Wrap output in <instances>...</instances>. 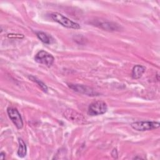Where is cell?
<instances>
[{
  "label": "cell",
  "mask_w": 160,
  "mask_h": 160,
  "mask_svg": "<svg viewBox=\"0 0 160 160\" xmlns=\"http://www.w3.org/2000/svg\"><path fill=\"white\" fill-rule=\"evenodd\" d=\"M96 26H99L102 29H106L107 31H119L120 27L118 24L116 23H112L109 22H98L96 24Z\"/></svg>",
  "instance_id": "obj_8"
},
{
  "label": "cell",
  "mask_w": 160,
  "mask_h": 160,
  "mask_svg": "<svg viewBox=\"0 0 160 160\" xmlns=\"http://www.w3.org/2000/svg\"><path fill=\"white\" fill-rule=\"evenodd\" d=\"M7 112L9 118L16 127L18 129H22L23 127V121L18 110L15 108L9 107L7 109Z\"/></svg>",
  "instance_id": "obj_6"
},
{
  "label": "cell",
  "mask_w": 160,
  "mask_h": 160,
  "mask_svg": "<svg viewBox=\"0 0 160 160\" xmlns=\"http://www.w3.org/2000/svg\"><path fill=\"white\" fill-rule=\"evenodd\" d=\"M69 88L76 92L84 94L88 96H96V94H98V93L96 91H94L93 89L84 85L70 84Z\"/></svg>",
  "instance_id": "obj_7"
},
{
  "label": "cell",
  "mask_w": 160,
  "mask_h": 160,
  "mask_svg": "<svg viewBox=\"0 0 160 160\" xmlns=\"http://www.w3.org/2000/svg\"><path fill=\"white\" fill-rule=\"evenodd\" d=\"M5 156H6V154L4 152H1L0 153V159H4L5 158Z\"/></svg>",
  "instance_id": "obj_15"
},
{
  "label": "cell",
  "mask_w": 160,
  "mask_h": 160,
  "mask_svg": "<svg viewBox=\"0 0 160 160\" xmlns=\"http://www.w3.org/2000/svg\"><path fill=\"white\" fill-rule=\"evenodd\" d=\"M63 116L68 121L74 123L84 124L86 122V119L82 114L72 109H66L63 112Z\"/></svg>",
  "instance_id": "obj_5"
},
{
  "label": "cell",
  "mask_w": 160,
  "mask_h": 160,
  "mask_svg": "<svg viewBox=\"0 0 160 160\" xmlns=\"http://www.w3.org/2000/svg\"><path fill=\"white\" fill-rule=\"evenodd\" d=\"M36 36L42 42L45 44H51L53 40L51 36L42 31L36 32Z\"/></svg>",
  "instance_id": "obj_11"
},
{
  "label": "cell",
  "mask_w": 160,
  "mask_h": 160,
  "mask_svg": "<svg viewBox=\"0 0 160 160\" xmlns=\"http://www.w3.org/2000/svg\"><path fill=\"white\" fill-rule=\"evenodd\" d=\"M111 155L112 156L115 158V159H117L118 158V151H117V149H114L112 152H111Z\"/></svg>",
  "instance_id": "obj_13"
},
{
  "label": "cell",
  "mask_w": 160,
  "mask_h": 160,
  "mask_svg": "<svg viewBox=\"0 0 160 160\" xmlns=\"http://www.w3.org/2000/svg\"><path fill=\"white\" fill-rule=\"evenodd\" d=\"M8 36L9 38H12V37L16 38V36H18V37H19V38H21V37L23 38V36H22L21 34H8Z\"/></svg>",
  "instance_id": "obj_14"
},
{
  "label": "cell",
  "mask_w": 160,
  "mask_h": 160,
  "mask_svg": "<svg viewBox=\"0 0 160 160\" xmlns=\"http://www.w3.org/2000/svg\"><path fill=\"white\" fill-rule=\"evenodd\" d=\"M29 78L31 79L32 81L36 82V83L38 84V86L40 87V88H41L44 92H46L48 91V87H47V86H46L43 82H42V81H40L39 79H38L36 78H35V77H34V76H29Z\"/></svg>",
  "instance_id": "obj_12"
},
{
  "label": "cell",
  "mask_w": 160,
  "mask_h": 160,
  "mask_svg": "<svg viewBox=\"0 0 160 160\" xmlns=\"http://www.w3.org/2000/svg\"><path fill=\"white\" fill-rule=\"evenodd\" d=\"M34 60L38 63L44 64L48 67H50L52 65L54 58L52 54L44 50H41L38 52L35 55Z\"/></svg>",
  "instance_id": "obj_4"
},
{
  "label": "cell",
  "mask_w": 160,
  "mask_h": 160,
  "mask_svg": "<svg viewBox=\"0 0 160 160\" xmlns=\"http://www.w3.org/2000/svg\"><path fill=\"white\" fill-rule=\"evenodd\" d=\"M50 16L53 21L58 22L64 27L75 29L81 28V26L78 23H76L70 20L69 19L59 12H52Z\"/></svg>",
  "instance_id": "obj_1"
},
{
  "label": "cell",
  "mask_w": 160,
  "mask_h": 160,
  "mask_svg": "<svg viewBox=\"0 0 160 160\" xmlns=\"http://www.w3.org/2000/svg\"><path fill=\"white\" fill-rule=\"evenodd\" d=\"M108 106L105 102L96 101L91 103L88 107V113L90 116H98L106 112Z\"/></svg>",
  "instance_id": "obj_2"
},
{
  "label": "cell",
  "mask_w": 160,
  "mask_h": 160,
  "mask_svg": "<svg viewBox=\"0 0 160 160\" xmlns=\"http://www.w3.org/2000/svg\"><path fill=\"white\" fill-rule=\"evenodd\" d=\"M159 126V122L157 121H136L131 124L132 129L138 131H150L158 128Z\"/></svg>",
  "instance_id": "obj_3"
},
{
  "label": "cell",
  "mask_w": 160,
  "mask_h": 160,
  "mask_svg": "<svg viewBox=\"0 0 160 160\" xmlns=\"http://www.w3.org/2000/svg\"><path fill=\"white\" fill-rule=\"evenodd\" d=\"M18 142H19V148L17 152L18 156L20 158H24L26 156L27 154V146L25 142L23 141V140L21 138H19Z\"/></svg>",
  "instance_id": "obj_10"
},
{
  "label": "cell",
  "mask_w": 160,
  "mask_h": 160,
  "mask_svg": "<svg viewBox=\"0 0 160 160\" xmlns=\"http://www.w3.org/2000/svg\"><path fill=\"white\" fill-rule=\"evenodd\" d=\"M146 68L141 65H136L133 67L132 70V77L134 79L140 78L143 73L145 72Z\"/></svg>",
  "instance_id": "obj_9"
}]
</instances>
